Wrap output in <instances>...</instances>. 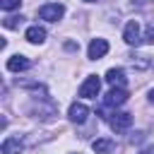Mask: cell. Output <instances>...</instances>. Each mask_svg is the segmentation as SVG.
<instances>
[{"label": "cell", "mask_w": 154, "mask_h": 154, "mask_svg": "<svg viewBox=\"0 0 154 154\" xmlns=\"http://www.w3.org/2000/svg\"><path fill=\"white\" fill-rule=\"evenodd\" d=\"M63 14H65V7L60 2H48V5H41L38 7V17L46 19V22H58Z\"/></svg>", "instance_id": "6da1fadb"}, {"label": "cell", "mask_w": 154, "mask_h": 154, "mask_svg": "<svg viewBox=\"0 0 154 154\" xmlns=\"http://www.w3.org/2000/svg\"><path fill=\"white\" fill-rule=\"evenodd\" d=\"M123 41H125L128 46H140V43H142V31H140V24H137L135 19H130V22L125 24V29H123Z\"/></svg>", "instance_id": "7a4b0ae2"}, {"label": "cell", "mask_w": 154, "mask_h": 154, "mask_svg": "<svg viewBox=\"0 0 154 154\" xmlns=\"http://www.w3.org/2000/svg\"><path fill=\"white\" fill-rule=\"evenodd\" d=\"M111 128H113V132H125L130 125H132V116L130 113H125V111H116L113 116H111Z\"/></svg>", "instance_id": "3957f363"}, {"label": "cell", "mask_w": 154, "mask_h": 154, "mask_svg": "<svg viewBox=\"0 0 154 154\" xmlns=\"http://www.w3.org/2000/svg\"><path fill=\"white\" fill-rule=\"evenodd\" d=\"M99 89H101V79H99L96 75H89V77L82 82V87H79V96L94 99V96L99 94Z\"/></svg>", "instance_id": "277c9868"}, {"label": "cell", "mask_w": 154, "mask_h": 154, "mask_svg": "<svg viewBox=\"0 0 154 154\" xmlns=\"http://www.w3.org/2000/svg\"><path fill=\"white\" fill-rule=\"evenodd\" d=\"M128 101V91H125V87H111V91L106 94V99H103V103L106 106H123Z\"/></svg>", "instance_id": "5b68a950"}, {"label": "cell", "mask_w": 154, "mask_h": 154, "mask_svg": "<svg viewBox=\"0 0 154 154\" xmlns=\"http://www.w3.org/2000/svg\"><path fill=\"white\" fill-rule=\"evenodd\" d=\"M87 53H89V58H91V60L103 58V55L108 53V41H106V38H91V43H89Z\"/></svg>", "instance_id": "8992f818"}, {"label": "cell", "mask_w": 154, "mask_h": 154, "mask_svg": "<svg viewBox=\"0 0 154 154\" xmlns=\"http://www.w3.org/2000/svg\"><path fill=\"white\" fill-rule=\"evenodd\" d=\"M67 118H70L72 123H84V120L89 118V108H87L84 103H72L70 111H67Z\"/></svg>", "instance_id": "52a82bcc"}, {"label": "cell", "mask_w": 154, "mask_h": 154, "mask_svg": "<svg viewBox=\"0 0 154 154\" xmlns=\"http://www.w3.org/2000/svg\"><path fill=\"white\" fill-rule=\"evenodd\" d=\"M26 67H31V60H29L26 55H12V58L7 60V70H10V72H22V70H26Z\"/></svg>", "instance_id": "ba28073f"}, {"label": "cell", "mask_w": 154, "mask_h": 154, "mask_svg": "<svg viewBox=\"0 0 154 154\" xmlns=\"http://www.w3.org/2000/svg\"><path fill=\"white\" fill-rule=\"evenodd\" d=\"M106 82L111 87H125V70L123 67H111L106 72Z\"/></svg>", "instance_id": "9c48e42d"}, {"label": "cell", "mask_w": 154, "mask_h": 154, "mask_svg": "<svg viewBox=\"0 0 154 154\" xmlns=\"http://www.w3.org/2000/svg\"><path fill=\"white\" fill-rule=\"evenodd\" d=\"M24 36H26V41H29V43H43V41H46V29H43V26H38V24H34V26H29V29H26V34H24Z\"/></svg>", "instance_id": "30bf717a"}, {"label": "cell", "mask_w": 154, "mask_h": 154, "mask_svg": "<svg viewBox=\"0 0 154 154\" xmlns=\"http://www.w3.org/2000/svg\"><path fill=\"white\" fill-rule=\"evenodd\" d=\"M22 147H24V142H22L19 137H7V140L2 142V147H0V152H2V154H19Z\"/></svg>", "instance_id": "8fae6325"}, {"label": "cell", "mask_w": 154, "mask_h": 154, "mask_svg": "<svg viewBox=\"0 0 154 154\" xmlns=\"http://www.w3.org/2000/svg\"><path fill=\"white\" fill-rule=\"evenodd\" d=\"M91 149H94L96 154H108V152L116 149V142H113V140H94Z\"/></svg>", "instance_id": "7c38bea8"}, {"label": "cell", "mask_w": 154, "mask_h": 154, "mask_svg": "<svg viewBox=\"0 0 154 154\" xmlns=\"http://www.w3.org/2000/svg\"><path fill=\"white\" fill-rule=\"evenodd\" d=\"M130 60H132L135 67H149V65H152L149 55H130Z\"/></svg>", "instance_id": "4fadbf2b"}, {"label": "cell", "mask_w": 154, "mask_h": 154, "mask_svg": "<svg viewBox=\"0 0 154 154\" xmlns=\"http://www.w3.org/2000/svg\"><path fill=\"white\" fill-rule=\"evenodd\" d=\"M142 43H154V19L147 24V29L142 34Z\"/></svg>", "instance_id": "5bb4252c"}, {"label": "cell", "mask_w": 154, "mask_h": 154, "mask_svg": "<svg viewBox=\"0 0 154 154\" xmlns=\"http://www.w3.org/2000/svg\"><path fill=\"white\" fill-rule=\"evenodd\" d=\"M22 5V0H0V7L5 10V12H10V10H17Z\"/></svg>", "instance_id": "9a60e30c"}, {"label": "cell", "mask_w": 154, "mask_h": 154, "mask_svg": "<svg viewBox=\"0 0 154 154\" xmlns=\"http://www.w3.org/2000/svg\"><path fill=\"white\" fill-rule=\"evenodd\" d=\"M22 19H24V17H5V19H2V24H5L7 29H14V26H19V24H22Z\"/></svg>", "instance_id": "2e32d148"}, {"label": "cell", "mask_w": 154, "mask_h": 154, "mask_svg": "<svg viewBox=\"0 0 154 154\" xmlns=\"http://www.w3.org/2000/svg\"><path fill=\"white\" fill-rule=\"evenodd\" d=\"M140 154H154V147H144V149H142Z\"/></svg>", "instance_id": "e0dca14e"}, {"label": "cell", "mask_w": 154, "mask_h": 154, "mask_svg": "<svg viewBox=\"0 0 154 154\" xmlns=\"http://www.w3.org/2000/svg\"><path fill=\"white\" fill-rule=\"evenodd\" d=\"M147 2H154V0H135V5H147Z\"/></svg>", "instance_id": "ac0fdd59"}, {"label": "cell", "mask_w": 154, "mask_h": 154, "mask_svg": "<svg viewBox=\"0 0 154 154\" xmlns=\"http://www.w3.org/2000/svg\"><path fill=\"white\" fill-rule=\"evenodd\" d=\"M149 101H152V103H154V89H152V91H149Z\"/></svg>", "instance_id": "d6986e66"}, {"label": "cell", "mask_w": 154, "mask_h": 154, "mask_svg": "<svg viewBox=\"0 0 154 154\" xmlns=\"http://www.w3.org/2000/svg\"><path fill=\"white\" fill-rule=\"evenodd\" d=\"M84 2H96V0H84Z\"/></svg>", "instance_id": "ffe728a7"}]
</instances>
